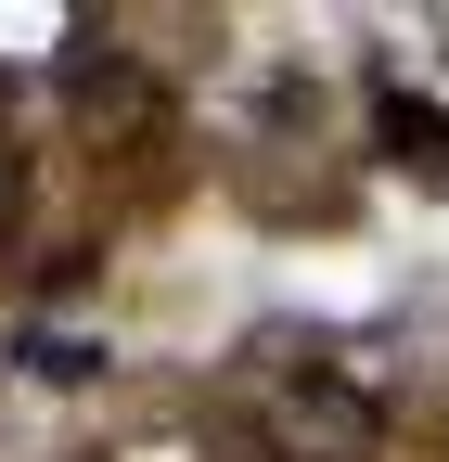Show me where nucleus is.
<instances>
[{
	"label": "nucleus",
	"instance_id": "obj_4",
	"mask_svg": "<svg viewBox=\"0 0 449 462\" xmlns=\"http://www.w3.org/2000/svg\"><path fill=\"white\" fill-rule=\"evenodd\" d=\"M90 360H103V346H78V334H26V373H39V385H78Z\"/></svg>",
	"mask_w": 449,
	"mask_h": 462
},
{
	"label": "nucleus",
	"instance_id": "obj_2",
	"mask_svg": "<svg viewBox=\"0 0 449 462\" xmlns=\"http://www.w3.org/2000/svg\"><path fill=\"white\" fill-rule=\"evenodd\" d=\"M65 116H78V142H103V154L154 142V78H142V51H116L103 26H78V39H65Z\"/></svg>",
	"mask_w": 449,
	"mask_h": 462
},
{
	"label": "nucleus",
	"instance_id": "obj_1",
	"mask_svg": "<svg viewBox=\"0 0 449 462\" xmlns=\"http://www.w3.org/2000/svg\"><path fill=\"white\" fill-rule=\"evenodd\" d=\"M270 449L283 462H372L385 449V398L360 373H334V360H296L270 385Z\"/></svg>",
	"mask_w": 449,
	"mask_h": 462
},
{
	"label": "nucleus",
	"instance_id": "obj_5",
	"mask_svg": "<svg viewBox=\"0 0 449 462\" xmlns=\"http://www.w3.org/2000/svg\"><path fill=\"white\" fill-rule=\"evenodd\" d=\"M0 218H14V116H0Z\"/></svg>",
	"mask_w": 449,
	"mask_h": 462
},
{
	"label": "nucleus",
	"instance_id": "obj_3",
	"mask_svg": "<svg viewBox=\"0 0 449 462\" xmlns=\"http://www.w3.org/2000/svg\"><path fill=\"white\" fill-rule=\"evenodd\" d=\"M385 154L424 167V180H449V116H436V103H411V90H385Z\"/></svg>",
	"mask_w": 449,
	"mask_h": 462
}]
</instances>
